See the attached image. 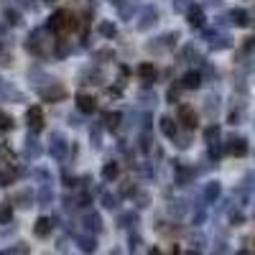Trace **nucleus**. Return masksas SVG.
Returning <instances> with one entry per match:
<instances>
[{
  "label": "nucleus",
  "instance_id": "7",
  "mask_svg": "<svg viewBox=\"0 0 255 255\" xmlns=\"http://www.w3.org/2000/svg\"><path fill=\"white\" fill-rule=\"evenodd\" d=\"M176 120L186 128V130L191 133L194 128L199 125V118H197V113H194V108L191 105H179V113H176Z\"/></svg>",
  "mask_w": 255,
  "mask_h": 255
},
{
  "label": "nucleus",
  "instance_id": "50",
  "mask_svg": "<svg viewBox=\"0 0 255 255\" xmlns=\"http://www.w3.org/2000/svg\"><path fill=\"white\" fill-rule=\"evenodd\" d=\"M174 140H176V145H179V148H189V143H191V135H189V133H186V135H176Z\"/></svg>",
  "mask_w": 255,
  "mask_h": 255
},
{
  "label": "nucleus",
  "instance_id": "41",
  "mask_svg": "<svg viewBox=\"0 0 255 255\" xmlns=\"http://www.w3.org/2000/svg\"><path fill=\"white\" fill-rule=\"evenodd\" d=\"M82 79H84V84H100V79H102V74L95 69H87V72H82Z\"/></svg>",
  "mask_w": 255,
  "mask_h": 255
},
{
  "label": "nucleus",
  "instance_id": "34",
  "mask_svg": "<svg viewBox=\"0 0 255 255\" xmlns=\"http://www.w3.org/2000/svg\"><path fill=\"white\" fill-rule=\"evenodd\" d=\"M102 204H105V209L118 212L120 209V197L118 194H110V191H105V194H102Z\"/></svg>",
  "mask_w": 255,
  "mask_h": 255
},
{
  "label": "nucleus",
  "instance_id": "4",
  "mask_svg": "<svg viewBox=\"0 0 255 255\" xmlns=\"http://www.w3.org/2000/svg\"><path fill=\"white\" fill-rule=\"evenodd\" d=\"M179 38H181L179 31H168V33H163V36H158V38H151V41L145 44V49L151 51V54H158V51H166V49H174Z\"/></svg>",
  "mask_w": 255,
  "mask_h": 255
},
{
  "label": "nucleus",
  "instance_id": "8",
  "mask_svg": "<svg viewBox=\"0 0 255 255\" xmlns=\"http://www.w3.org/2000/svg\"><path fill=\"white\" fill-rule=\"evenodd\" d=\"M204 38L209 41V46L215 49V51H220V49H230L232 46V41H230V36L227 33H222V31H212V28H207L204 31Z\"/></svg>",
  "mask_w": 255,
  "mask_h": 255
},
{
  "label": "nucleus",
  "instance_id": "46",
  "mask_svg": "<svg viewBox=\"0 0 255 255\" xmlns=\"http://www.w3.org/2000/svg\"><path fill=\"white\" fill-rule=\"evenodd\" d=\"M138 100H140L143 105H148V108H151V105H156V95H153V92H145V90L138 92Z\"/></svg>",
  "mask_w": 255,
  "mask_h": 255
},
{
  "label": "nucleus",
  "instance_id": "15",
  "mask_svg": "<svg viewBox=\"0 0 255 255\" xmlns=\"http://www.w3.org/2000/svg\"><path fill=\"white\" fill-rule=\"evenodd\" d=\"M67 18H69V10L59 8L49 20H46V31H56V33H64V28H67Z\"/></svg>",
  "mask_w": 255,
  "mask_h": 255
},
{
  "label": "nucleus",
  "instance_id": "51",
  "mask_svg": "<svg viewBox=\"0 0 255 255\" xmlns=\"http://www.w3.org/2000/svg\"><path fill=\"white\" fill-rule=\"evenodd\" d=\"M243 51H245V54H253V51H255V36L245 38V46H243Z\"/></svg>",
  "mask_w": 255,
  "mask_h": 255
},
{
  "label": "nucleus",
  "instance_id": "23",
  "mask_svg": "<svg viewBox=\"0 0 255 255\" xmlns=\"http://www.w3.org/2000/svg\"><path fill=\"white\" fill-rule=\"evenodd\" d=\"M51 230H54V220H51V217H38L36 225H33L36 238H49V235H51Z\"/></svg>",
  "mask_w": 255,
  "mask_h": 255
},
{
  "label": "nucleus",
  "instance_id": "3",
  "mask_svg": "<svg viewBox=\"0 0 255 255\" xmlns=\"http://www.w3.org/2000/svg\"><path fill=\"white\" fill-rule=\"evenodd\" d=\"M36 95L44 100V102H59L67 97V90L61 87V84L56 79H49L46 84H41V87H36Z\"/></svg>",
  "mask_w": 255,
  "mask_h": 255
},
{
  "label": "nucleus",
  "instance_id": "32",
  "mask_svg": "<svg viewBox=\"0 0 255 255\" xmlns=\"http://www.w3.org/2000/svg\"><path fill=\"white\" fill-rule=\"evenodd\" d=\"M153 143H156V140H153L151 133H140V135H138V148H140V153H145V156L153 151Z\"/></svg>",
  "mask_w": 255,
  "mask_h": 255
},
{
  "label": "nucleus",
  "instance_id": "42",
  "mask_svg": "<svg viewBox=\"0 0 255 255\" xmlns=\"http://www.w3.org/2000/svg\"><path fill=\"white\" fill-rule=\"evenodd\" d=\"M13 125H15L13 115H8V113L0 110V130H13Z\"/></svg>",
  "mask_w": 255,
  "mask_h": 255
},
{
  "label": "nucleus",
  "instance_id": "39",
  "mask_svg": "<svg viewBox=\"0 0 255 255\" xmlns=\"http://www.w3.org/2000/svg\"><path fill=\"white\" fill-rule=\"evenodd\" d=\"M90 140H92L95 148H102V125L95 123V125L90 128Z\"/></svg>",
  "mask_w": 255,
  "mask_h": 255
},
{
  "label": "nucleus",
  "instance_id": "19",
  "mask_svg": "<svg viewBox=\"0 0 255 255\" xmlns=\"http://www.w3.org/2000/svg\"><path fill=\"white\" fill-rule=\"evenodd\" d=\"M0 97H3V100H13V102H26V95L20 90H15V87H10V84H5L3 79H0Z\"/></svg>",
  "mask_w": 255,
  "mask_h": 255
},
{
  "label": "nucleus",
  "instance_id": "58",
  "mask_svg": "<svg viewBox=\"0 0 255 255\" xmlns=\"http://www.w3.org/2000/svg\"><path fill=\"white\" fill-rule=\"evenodd\" d=\"M44 3H46V5H56V3H59V0H44Z\"/></svg>",
  "mask_w": 255,
  "mask_h": 255
},
{
  "label": "nucleus",
  "instance_id": "35",
  "mask_svg": "<svg viewBox=\"0 0 255 255\" xmlns=\"http://www.w3.org/2000/svg\"><path fill=\"white\" fill-rule=\"evenodd\" d=\"M204 110H207L209 118H215L217 110H220V97H217V95H209V97L204 100Z\"/></svg>",
  "mask_w": 255,
  "mask_h": 255
},
{
  "label": "nucleus",
  "instance_id": "18",
  "mask_svg": "<svg viewBox=\"0 0 255 255\" xmlns=\"http://www.w3.org/2000/svg\"><path fill=\"white\" fill-rule=\"evenodd\" d=\"M202 82H204L202 72L191 69V72H186V74L181 77V87H184V90H199V87H202Z\"/></svg>",
  "mask_w": 255,
  "mask_h": 255
},
{
  "label": "nucleus",
  "instance_id": "54",
  "mask_svg": "<svg viewBox=\"0 0 255 255\" xmlns=\"http://www.w3.org/2000/svg\"><path fill=\"white\" fill-rule=\"evenodd\" d=\"M108 95L110 97H120V87H108Z\"/></svg>",
  "mask_w": 255,
  "mask_h": 255
},
{
  "label": "nucleus",
  "instance_id": "49",
  "mask_svg": "<svg viewBox=\"0 0 255 255\" xmlns=\"http://www.w3.org/2000/svg\"><path fill=\"white\" fill-rule=\"evenodd\" d=\"M77 28H79V23H77V15H74V13H69V18H67V28H64V33L77 31Z\"/></svg>",
  "mask_w": 255,
  "mask_h": 255
},
{
  "label": "nucleus",
  "instance_id": "60",
  "mask_svg": "<svg viewBox=\"0 0 255 255\" xmlns=\"http://www.w3.org/2000/svg\"><path fill=\"white\" fill-rule=\"evenodd\" d=\"M110 255H120V250H113V253H110Z\"/></svg>",
  "mask_w": 255,
  "mask_h": 255
},
{
  "label": "nucleus",
  "instance_id": "20",
  "mask_svg": "<svg viewBox=\"0 0 255 255\" xmlns=\"http://www.w3.org/2000/svg\"><path fill=\"white\" fill-rule=\"evenodd\" d=\"M253 189H255V174H253V171H248V174L243 176V184H240V202H243V204H245V202H250Z\"/></svg>",
  "mask_w": 255,
  "mask_h": 255
},
{
  "label": "nucleus",
  "instance_id": "61",
  "mask_svg": "<svg viewBox=\"0 0 255 255\" xmlns=\"http://www.w3.org/2000/svg\"><path fill=\"white\" fill-rule=\"evenodd\" d=\"M186 255H199V253H186Z\"/></svg>",
  "mask_w": 255,
  "mask_h": 255
},
{
  "label": "nucleus",
  "instance_id": "38",
  "mask_svg": "<svg viewBox=\"0 0 255 255\" xmlns=\"http://www.w3.org/2000/svg\"><path fill=\"white\" fill-rule=\"evenodd\" d=\"M118 222H120V227H135L138 225V215L135 212H123Z\"/></svg>",
  "mask_w": 255,
  "mask_h": 255
},
{
  "label": "nucleus",
  "instance_id": "40",
  "mask_svg": "<svg viewBox=\"0 0 255 255\" xmlns=\"http://www.w3.org/2000/svg\"><path fill=\"white\" fill-rule=\"evenodd\" d=\"M181 90H184L181 84H171V87H168V92H166V100L171 102V105H174V102H179V97H181Z\"/></svg>",
  "mask_w": 255,
  "mask_h": 255
},
{
  "label": "nucleus",
  "instance_id": "56",
  "mask_svg": "<svg viewBox=\"0 0 255 255\" xmlns=\"http://www.w3.org/2000/svg\"><path fill=\"white\" fill-rule=\"evenodd\" d=\"M168 255H179V245H176V243H174L171 248H168Z\"/></svg>",
  "mask_w": 255,
  "mask_h": 255
},
{
  "label": "nucleus",
  "instance_id": "57",
  "mask_svg": "<svg viewBox=\"0 0 255 255\" xmlns=\"http://www.w3.org/2000/svg\"><path fill=\"white\" fill-rule=\"evenodd\" d=\"M148 255H163V253H161L158 248H151V250H148Z\"/></svg>",
  "mask_w": 255,
  "mask_h": 255
},
{
  "label": "nucleus",
  "instance_id": "44",
  "mask_svg": "<svg viewBox=\"0 0 255 255\" xmlns=\"http://www.w3.org/2000/svg\"><path fill=\"white\" fill-rule=\"evenodd\" d=\"M67 54H69V44H67V41H56V46H54V56L64 59Z\"/></svg>",
  "mask_w": 255,
  "mask_h": 255
},
{
  "label": "nucleus",
  "instance_id": "29",
  "mask_svg": "<svg viewBox=\"0 0 255 255\" xmlns=\"http://www.w3.org/2000/svg\"><path fill=\"white\" fill-rule=\"evenodd\" d=\"M31 202H33L31 189H20L18 194L13 197V204H15V207H23V209H28V207H31Z\"/></svg>",
  "mask_w": 255,
  "mask_h": 255
},
{
  "label": "nucleus",
  "instance_id": "1",
  "mask_svg": "<svg viewBox=\"0 0 255 255\" xmlns=\"http://www.w3.org/2000/svg\"><path fill=\"white\" fill-rule=\"evenodd\" d=\"M26 51L33 54V56H46L49 51L54 54V46H49V41H46V28H36L28 33L26 38Z\"/></svg>",
  "mask_w": 255,
  "mask_h": 255
},
{
  "label": "nucleus",
  "instance_id": "17",
  "mask_svg": "<svg viewBox=\"0 0 255 255\" xmlns=\"http://www.w3.org/2000/svg\"><path fill=\"white\" fill-rule=\"evenodd\" d=\"M82 225H84V230H87V235H97V232H102V217L97 215V212H87L84 215V220H82Z\"/></svg>",
  "mask_w": 255,
  "mask_h": 255
},
{
  "label": "nucleus",
  "instance_id": "52",
  "mask_svg": "<svg viewBox=\"0 0 255 255\" xmlns=\"http://www.w3.org/2000/svg\"><path fill=\"white\" fill-rule=\"evenodd\" d=\"M174 8H176V10H184V13H186V10H189L191 5H189V0H174Z\"/></svg>",
  "mask_w": 255,
  "mask_h": 255
},
{
  "label": "nucleus",
  "instance_id": "26",
  "mask_svg": "<svg viewBox=\"0 0 255 255\" xmlns=\"http://www.w3.org/2000/svg\"><path fill=\"white\" fill-rule=\"evenodd\" d=\"M118 176H120V163H118V161H108V163L102 166V179L108 181V184L115 181Z\"/></svg>",
  "mask_w": 255,
  "mask_h": 255
},
{
  "label": "nucleus",
  "instance_id": "22",
  "mask_svg": "<svg viewBox=\"0 0 255 255\" xmlns=\"http://www.w3.org/2000/svg\"><path fill=\"white\" fill-rule=\"evenodd\" d=\"M227 20H230L232 26H238V28H245V26L250 23V15H248V10H243V8H232L230 15H227Z\"/></svg>",
  "mask_w": 255,
  "mask_h": 255
},
{
  "label": "nucleus",
  "instance_id": "59",
  "mask_svg": "<svg viewBox=\"0 0 255 255\" xmlns=\"http://www.w3.org/2000/svg\"><path fill=\"white\" fill-rule=\"evenodd\" d=\"M238 255H250V253H248V250H240V253H238Z\"/></svg>",
  "mask_w": 255,
  "mask_h": 255
},
{
  "label": "nucleus",
  "instance_id": "45",
  "mask_svg": "<svg viewBox=\"0 0 255 255\" xmlns=\"http://www.w3.org/2000/svg\"><path fill=\"white\" fill-rule=\"evenodd\" d=\"M15 8H23V10H31V13H36V10H38V3H36V0H18V3H15Z\"/></svg>",
  "mask_w": 255,
  "mask_h": 255
},
{
  "label": "nucleus",
  "instance_id": "31",
  "mask_svg": "<svg viewBox=\"0 0 255 255\" xmlns=\"http://www.w3.org/2000/svg\"><path fill=\"white\" fill-rule=\"evenodd\" d=\"M120 120H123L120 113H105V115H102V125L108 128V130H118V128H120Z\"/></svg>",
  "mask_w": 255,
  "mask_h": 255
},
{
  "label": "nucleus",
  "instance_id": "55",
  "mask_svg": "<svg viewBox=\"0 0 255 255\" xmlns=\"http://www.w3.org/2000/svg\"><path fill=\"white\" fill-rule=\"evenodd\" d=\"M69 125H74V128L82 125V123H79V115H69Z\"/></svg>",
  "mask_w": 255,
  "mask_h": 255
},
{
  "label": "nucleus",
  "instance_id": "33",
  "mask_svg": "<svg viewBox=\"0 0 255 255\" xmlns=\"http://www.w3.org/2000/svg\"><path fill=\"white\" fill-rule=\"evenodd\" d=\"M3 18H5L8 26H18V23H20V13H18L15 5H5V8H3Z\"/></svg>",
  "mask_w": 255,
  "mask_h": 255
},
{
  "label": "nucleus",
  "instance_id": "25",
  "mask_svg": "<svg viewBox=\"0 0 255 255\" xmlns=\"http://www.w3.org/2000/svg\"><path fill=\"white\" fill-rule=\"evenodd\" d=\"M158 123H161V133H163L166 138H171V140H174V138L179 135V128H176L174 118H168V115H163V118H161Z\"/></svg>",
  "mask_w": 255,
  "mask_h": 255
},
{
  "label": "nucleus",
  "instance_id": "12",
  "mask_svg": "<svg viewBox=\"0 0 255 255\" xmlns=\"http://www.w3.org/2000/svg\"><path fill=\"white\" fill-rule=\"evenodd\" d=\"M186 20H189V26H191V28L202 31V28H204V23H207L204 8H202V5H197V3H191V8L186 10Z\"/></svg>",
  "mask_w": 255,
  "mask_h": 255
},
{
  "label": "nucleus",
  "instance_id": "13",
  "mask_svg": "<svg viewBox=\"0 0 255 255\" xmlns=\"http://www.w3.org/2000/svg\"><path fill=\"white\" fill-rule=\"evenodd\" d=\"M74 102H77V110H79L82 115H92V113L97 110V100H95L90 92H77Z\"/></svg>",
  "mask_w": 255,
  "mask_h": 255
},
{
  "label": "nucleus",
  "instance_id": "30",
  "mask_svg": "<svg viewBox=\"0 0 255 255\" xmlns=\"http://www.w3.org/2000/svg\"><path fill=\"white\" fill-rule=\"evenodd\" d=\"M77 245H79L82 253H95V250H97V240H95L92 235H79V238H77Z\"/></svg>",
  "mask_w": 255,
  "mask_h": 255
},
{
  "label": "nucleus",
  "instance_id": "48",
  "mask_svg": "<svg viewBox=\"0 0 255 255\" xmlns=\"http://www.w3.org/2000/svg\"><path fill=\"white\" fill-rule=\"evenodd\" d=\"M148 202H151V197H148L145 191H138V194H135V207H138V209L148 207Z\"/></svg>",
  "mask_w": 255,
  "mask_h": 255
},
{
  "label": "nucleus",
  "instance_id": "9",
  "mask_svg": "<svg viewBox=\"0 0 255 255\" xmlns=\"http://www.w3.org/2000/svg\"><path fill=\"white\" fill-rule=\"evenodd\" d=\"M26 125H28V133H38L44 128V110L38 105H31L26 110Z\"/></svg>",
  "mask_w": 255,
  "mask_h": 255
},
{
  "label": "nucleus",
  "instance_id": "10",
  "mask_svg": "<svg viewBox=\"0 0 255 255\" xmlns=\"http://www.w3.org/2000/svg\"><path fill=\"white\" fill-rule=\"evenodd\" d=\"M41 151H44V148H41V143H38L36 133H28V135H26V140H23V158L33 163V161H38Z\"/></svg>",
  "mask_w": 255,
  "mask_h": 255
},
{
  "label": "nucleus",
  "instance_id": "47",
  "mask_svg": "<svg viewBox=\"0 0 255 255\" xmlns=\"http://www.w3.org/2000/svg\"><path fill=\"white\" fill-rule=\"evenodd\" d=\"M230 222L232 225H243L245 222V215H243L240 209H230Z\"/></svg>",
  "mask_w": 255,
  "mask_h": 255
},
{
  "label": "nucleus",
  "instance_id": "53",
  "mask_svg": "<svg viewBox=\"0 0 255 255\" xmlns=\"http://www.w3.org/2000/svg\"><path fill=\"white\" fill-rule=\"evenodd\" d=\"M95 59H97V61H100V59H113V51H97Z\"/></svg>",
  "mask_w": 255,
  "mask_h": 255
},
{
  "label": "nucleus",
  "instance_id": "37",
  "mask_svg": "<svg viewBox=\"0 0 255 255\" xmlns=\"http://www.w3.org/2000/svg\"><path fill=\"white\" fill-rule=\"evenodd\" d=\"M0 225H13V204L10 202L0 207Z\"/></svg>",
  "mask_w": 255,
  "mask_h": 255
},
{
  "label": "nucleus",
  "instance_id": "27",
  "mask_svg": "<svg viewBox=\"0 0 255 255\" xmlns=\"http://www.w3.org/2000/svg\"><path fill=\"white\" fill-rule=\"evenodd\" d=\"M36 199H38V207H49V204L54 202V189H51V184H41Z\"/></svg>",
  "mask_w": 255,
  "mask_h": 255
},
{
  "label": "nucleus",
  "instance_id": "11",
  "mask_svg": "<svg viewBox=\"0 0 255 255\" xmlns=\"http://www.w3.org/2000/svg\"><path fill=\"white\" fill-rule=\"evenodd\" d=\"M248 151H250L248 138H243V135H232V138L227 140V153H230V156L243 158V156H248Z\"/></svg>",
  "mask_w": 255,
  "mask_h": 255
},
{
  "label": "nucleus",
  "instance_id": "6",
  "mask_svg": "<svg viewBox=\"0 0 255 255\" xmlns=\"http://www.w3.org/2000/svg\"><path fill=\"white\" fill-rule=\"evenodd\" d=\"M156 23H158V8L156 5H143L140 8V15L135 20V28L138 31H151Z\"/></svg>",
  "mask_w": 255,
  "mask_h": 255
},
{
  "label": "nucleus",
  "instance_id": "16",
  "mask_svg": "<svg viewBox=\"0 0 255 255\" xmlns=\"http://www.w3.org/2000/svg\"><path fill=\"white\" fill-rule=\"evenodd\" d=\"M113 5L118 8V15H120L123 20H130L133 13L138 10V3H135V0H115Z\"/></svg>",
  "mask_w": 255,
  "mask_h": 255
},
{
  "label": "nucleus",
  "instance_id": "5",
  "mask_svg": "<svg viewBox=\"0 0 255 255\" xmlns=\"http://www.w3.org/2000/svg\"><path fill=\"white\" fill-rule=\"evenodd\" d=\"M49 156L54 161H67V156H69V140L64 138L61 133H51V138H49Z\"/></svg>",
  "mask_w": 255,
  "mask_h": 255
},
{
  "label": "nucleus",
  "instance_id": "21",
  "mask_svg": "<svg viewBox=\"0 0 255 255\" xmlns=\"http://www.w3.org/2000/svg\"><path fill=\"white\" fill-rule=\"evenodd\" d=\"M181 61H184V64H202L204 56L199 54V49H197L194 44H186V46L181 49Z\"/></svg>",
  "mask_w": 255,
  "mask_h": 255
},
{
  "label": "nucleus",
  "instance_id": "43",
  "mask_svg": "<svg viewBox=\"0 0 255 255\" xmlns=\"http://www.w3.org/2000/svg\"><path fill=\"white\" fill-rule=\"evenodd\" d=\"M227 120H230L232 125H238V123L243 120V102L238 105V108H232V110H230V115H227Z\"/></svg>",
  "mask_w": 255,
  "mask_h": 255
},
{
  "label": "nucleus",
  "instance_id": "14",
  "mask_svg": "<svg viewBox=\"0 0 255 255\" xmlns=\"http://www.w3.org/2000/svg\"><path fill=\"white\" fill-rule=\"evenodd\" d=\"M220 197H222V184H220L217 179L207 181V184H204V191H202V202H204V204H215Z\"/></svg>",
  "mask_w": 255,
  "mask_h": 255
},
{
  "label": "nucleus",
  "instance_id": "2",
  "mask_svg": "<svg viewBox=\"0 0 255 255\" xmlns=\"http://www.w3.org/2000/svg\"><path fill=\"white\" fill-rule=\"evenodd\" d=\"M222 130H220V125L217 123H212V125H207L204 128V143L209 145V158L212 161H220V156H222Z\"/></svg>",
  "mask_w": 255,
  "mask_h": 255
},
{
  "label": "nucleus",
  "instance_id": "28",
  "mask_svg": "<svg viewBox=\"0 0 255 255\" xmlns=\"http://www.w3.org/2000/svg\"><path fill=\"white\" fill-rule=\"evenodd\" d=\"M97 33H100L102 38H115V36H118V26L113 23V20H100Z\"/></svg>",
  "mask_w": 255,
  "mask_h": 255
},
{
  "label": "nucleus",
  "instance_id": "36",
  "mask_svg": "<svg viewBox=\"0 0 255 255\" xmlns=\"http://www.w3.org/2000/svg\"><path fill=\"white\" fill-rule=\"evenodd\" d=\"M186 212V202L184 199H174V202H168V215L171 217H181Z\"/></svg>",
  "mask_w": 255,
  "mask_h": 255
},
{
  "label": "nucleus",
  "instance_id": "24",
  "mask_svg": "<svg viewBox=\"0 0 255 255\" xmlns=\"http://www.w3.org/2000/svg\"><path fill=\"white\" fill-rule=\"evenodd\" d=\"M135 72H138V77H140V79H143L145 84H151V82L156 79V74H158V69L153 67L151 61H143V64H140V67H138Z\"/></svg>",
  "mask_w": 255,
  "mask_h": 255
}]
</instances>
